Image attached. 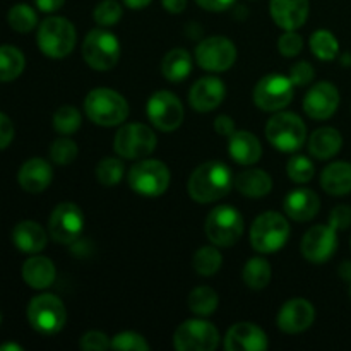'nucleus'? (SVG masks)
<instances>
[{"label":"nucleus","instance_id":"1","mask_svg":"<svg viewBox=\"0 0 351 351\" xmlns=\"http://www.w3.org/2000/svg\"><path fill=\"white\" fill-rule=\"evenodd\" d=\"M232 171L221 161H208L194 170L189 178V194L195 202L208 204L225 197L232 191Z\"/></svg>","mask_w":351,"mask_h":351},{"label":"nucleus","instance_id":"2","mask_svg":"<svg viewBox=\"0 0 351 351\" xmlns=\"http://www.w3.org/2000/svg\"><path fill=\"white\" fill-rule=\"evenodd\" d=\"M84 112L91 122L103 127H113L127 119L129 103L115 89L96 88L86 96Z\"/></svg>","mask_w":351,"mask_h":351},{"label":"nucleus","instance_id":"3","mask_svg":"<svg viewBox=\"0 0 351 351\" xmlns=\"http://www.w3.org/2000/svg\"><path fill=\"white\" fill-rule=\"evenodd\" d=\"M38 47L47 57L64 58L75 47V27L69 19L53 16L45 19L38 29Z\"/></svg>","mask_w":351,"mask_h":351},{"label":"nucleus","instance_id":"4","mask_svg":"<svg viewBox=\"0 0 351 351\" xmlns=\"http://www.w3.org/2000/svg\"><path fill=\"white\" fill-rule=\"evenodd\" d=\"M290 237V225L287 218L276 211H267L254 221L250 228V243L261 254L280 250Z\"/></svg>","mask_w":351,"mask_h":351},{"label":"nucleus","instance_id":"5","mask_svg":"<svg viewBox=\"0 0 351 351\" xmlns=\"http://www.w3.org/2000/svg\"><path fill=\"white\" fill-rule=\"evenodd\" d=\"M27 321L40 335L51 336L62 331L67 321V312L58 297L43 293L34 297L27 305Z\"/></svg>","mask_w":351,"mask_h":351},{"label":"nucleus","instance_id":"6","mask_svg":"<svg viewBox=\"0 0 351 351\" xmlns=\"http://www.w3.org/2000/svg\"><path fill=\"white\" fill-rule=\"evenodd\" d=\"M266 137L276 149L293 153L300 149L307 137V129L302 119L295 113H276L266 125Z\"/></svg>","mask_w":351,"mask_h":351},{"label":"nucleus","instance_id":"7","mask_svg":"<svg viewBox=\"0 0 351 351\" xmlns=\"http://www.w3.org/2000/svg\"><path fill=\"white\" fill-rule=\"evenodd\" d=\"M129 185L137 194L158 197L165 194L170 185V170L158 160L137 161L129 171Z\"/></svg>","mask_w":351,"mask_h":351},{"label":"nucleus","instance_id":"8","mask_svg":"<svg viewBox=\"0 0 351 351\" xmlns=\"http://www.w3.org/2000/svg\"><path fill=\"white\" fill-rule=\"evenodd\" d=\"M204 230L215 245H235L243 233V218L232 206H218L209 213Z\"/></svg>","mask_w":351,"mask_h":351},{"label":"nucleus","instance_id":"9","mask_svg":"<svg viewBox=\"0 0 351 351\" xmlns=\"http://www.w3.org/2000/svg\"><path fill=\"white\" fill-rule=\"evenodd\" d=\"M82 57L86 64L96 71H110L120 58V43L113 33L106 29H93L82 43Z\"/></svg>","mask_w":351,"mask_h":351},{"label":"nucleus","instance_id":"10","mask_svg":"<svg viewBox=\"0 0 351 351\" xmlns=\"http://www.w3.org/2000/svg\"><path fill=\"white\" fill-rule=\"evenodd\" d=\"M156 136L144 123H127L117 132L115 151L125 160H139L149 156L156 147Z\"/></svg>","mask_w":351,"mask_h":351},{"label":"nucleus","instance_id":"11","mask_svg":"<svg viewBox=\"0 0 351 351\" xmlns=\"http://www.w3.org/2000/svg\"><path fill=\"white\" fill-rule=\"evenodd\" d=\"M219 343V332L211 322L191 319L177 328L173 346L178 351H213Z\"/></svg>","mask_w":351,"mask_h":351},{"label":"nucleus","instance_id":"12","mask_svg":"<svg viewBox=\"0 0 351 351\" xmlns=\"http://www.w3.org/2000/svg\"><path fill=\"white\" fill-rule=\"evenodd\" d=\"M293 82L283 74H267L254 88V103L264 112H276L293 99Z\"/></svg>","mask_w":351,"mask_h":351},{"label":"nucleus","instance_id":"13","mask_svg":"<svg viewBox=\"0 0 351 351\" xmlns=\"http://www.w3.org/2000/svg\"><path fill=\"white\" fill-rule=\"evenodd\" d=\"M195 60L209 72L228 71L237 60V48L228 38L209 36L195 48Z\"/></svg>","mask_w":351,"mask_h":351},{"label":"nucleus","instance_id":"14","mask_svg":"<svg viewBox=\"0 0 351 351\" xmlns=\"http://www.w3.org/2000/svg\"><path fill=\"white\" fill-rule=\"evenodd\" d=\"M82 228H84V216H82L81 209L72 202L58 204L48 221V232H50L51 239L64 245L77 242Z\"/></svg>","mask_w":351,"mask_h":351},{"label":"nucleus","instance_id":"15","mask_svg":"<svg viewBox=\"0 0 351 351\" xmlns=\"http://www.w3.org/2000/svg\"><path fill=\"white\" fill-rule=\"evenodd\" d=\"M147 117L156 129L171 132L178 129L184 120V106L180 99L170 91H156L147 99Z\"/></svg>","mask_w":351,"mask_h":351},{"label":"nucleus","instance_id":"16","mask_svg":"<svg viewBox=\"0 0 351 351\" xmlns=\"http://www.w3.org/2000/svg\"><path fill=\"white\" fill-rule=\"evenodd\" d=\"M338 249V230L331 225H317L305 233L302 240V254L307 261L315 264L326 263L335 256Z\"/></svg>","mask_w":351,"mask_h":351},{"label":"nucleus","instance_id":"17","mask_svg":"<svg viewBox=\"0 0 351 351\" xmlns=\"http://www.w3.org/2000/svg\"><path fill=\"white\" fill-rule=\"evenodd\" d=\"M339 106V91L331 82H317L304 98V110L311 119L326 120Z\"/></svg>","mask_w":351,"mask_h":351},{"label":"nucleus","instance_id":"18","mask_svg":"<svg viewBox=\"0 0 351 351\" xmlns=\"http://www.w3.org/2000/svg\"><path fill=\"white\" fill-rule=\"evenodd\" d=\"M315 308L304 298L288 300L278 314V326L287 335H298L314 324Z\"/></svg>","mask_w":351,"mask_h":351},{"label":"nucleus","instance_id":"19","mask_svg":"<svg viewBox=\"0 0 351 351\" xmlns=\"http://www.w3.org/2000/svg\"><path fill=\"white\" fill-rule=\"evenodd\" d=\"M267 346L266 332L252 322H239L226 332L225 348L228 351H264Z\"/></svg>","mask_w":351,"mask_h":351},{"label":"nucleus","instance_id":"20","mask_svg":"<svg viewBox=\"0 0 351 351\" xmlns=\"http://www.w3.org/2000/svg\"><path fill=\"white\" fill-rule=\"evenodd\" d=\"M226 88L223 84L221 79L213 77H202L192 86L191 93H189V101L191 106L197 112H211V110L218 108L221 101L225 99Z\"/></svg>","mask_w":351,"mask_h":351},{"label":"nucleus","instance_id":"21","mask_svg":"<svg viewBox=\"0 0 351 351\" xmlns=\"http://www.w3.org/2000/svg\"><path fill=\"white\" fill-rule=\"evenodd\" d=\"M17 180L26 192L40 194L53 180V170H51V165L43 158H31L21 167Z\"/></svg>","mask_w":351,"mask_h":351},{"label":"nucleus","instance_id":"22","mask_svg":"<svg viewBox=\"0 0 351 351\" xmlns=\"http://www.w3.org/2000/svg\"><path fill=\"white\" fill-rule=\"evenodd\" d=\"M271 16L283 29H298L308 17V0H271Z\"/></svg>","mask_w":351,"mask_h":351},{"label":"nucleus","instance_id":"23","mask_svg":"<svg viewBox=\"0 0 351 351\" xmlns=\"http://www.w3.org/2000/svg\"><path fill=\"white\" fill-rule=\"evenodd\" d=\"M321 209V199L311 189H297L285 199V211L295 221H308Z\"/></svg>","mask_w":351,"mask_h":351},{"label":"nucleus","instance_id":"24","mask_svg":"<svg viewBox=\"0 0 351 351\" xmlns=\"http://www.w3.org/2000/svg\"><path fill=\"white\" fill-rule=\"evenodd\" d=\"M228 153L239 165H254L263 154L259 139L247 130H235L228 137Z\"/></svg>","mask_w":351,"mask_h":351},{"label":"nucleus","instance_id":"25","mask_svg":"<svg viewBox=\"0 0 351 351\" xmlns=\"http://www.w3.org/2000/svg\"><path fill=\"white\" fill-rule=\"evenodd\" d=\"M23 280L34 290H45L55 281V264L43 256L29 257L23 264Z\"/></svg>","mask_w":351,"mask_h":351},{"label":"nucleus","instance_id":"26","mask_svg":"<svg viewBox=\"0 0 351 351\" xmlns=\"http://www.w3.org/2000/svg\"><path fill=\"white\" fill-rule=\"evenodd\" d=\"M12 242L21 252L38 254L47 247V233L38 223L21 221L12 230Z\"/></svg>","mask_w":351,"mask_h":351},{"label":"nucleus","instance_id":"27","mask_svg":"<svg viewBox=\"0 0 351 351\" xmlns=\"http://www.w3.org/2000/svg\"><path fill=\"white\" fill-rule=\"evenodd\" d=\"M343 146V137L332 127L317 129L308 139V153L317 160H329L336 156Z\"/></svg>","mask_w":351,"mask_h":351},{"label":"nucleus","instance_id":"28","mask_svg":"<svg viewBox=\"0 0 351 351\" xmlns=\"http://www.w3.org/2000/svg\"><path fill=\"white\" fill-rule=\"evenodd\" d=\"M321 185L328 194L346 195L351 192V165L346 161H336L324 168L321 175Z\"/></svg>","mask_w":351,"mask_h":351},{"label":"nucleus","instance_id":"29","mask_svg":"<svg viewBox=\"0 0 351 351\" xmlns=\"http://www.w3.org/2000/svg\"><path fill=\"white\" fill-rule=\"evenodd\" d=\"M235 187L247 197H264L273 189V180L264 170H245L237 175Z\"/></svg>","mask_w":351,"mask_h":351},{"label":"nucleus","instance_id":"30","mask_svg":"<svg viewBox=\"0 0 351 351\" xmlns=\"http://www.w3.org/2000/svg\"><path fill=\"white\" fill-rule=\"evenodd\" d=\"M161 72L171 82H180L192 72V57L185 48H173L165 55Z\"/></svg>","mask_w":351,"mask_h":351},{"label":"nucleus","instance_id":"31","mask_svg":"<svg viewBox=\"0 0 351 351\" xmlns=\"http://www.w3.org/2000/svg\"><path fill=\"white\" fill-rule=\"evenodd\" d=\"M26 65L23 51L12 45L0 47V82H9L19 77Z\"/></svg>","mask_w":351,"mask_h":351},{"label":"nucleus","instance_id":"32","mask_svg":"<svg viewBox=\"0 0 351 351\" xmlns=\"http://www.w3.org/2000/svg\"><path fill=\"white\" fill-rule=\"evenodd\" d=\"M243 281L252 290H263L271 281V266L263 257H252L243 266Z\"/></svg>","mask_w":351,"mask_h":351},{"label":"nucleus","instance_id":"33","mask_svg":"<svg viewBox=\"0 0 351 351\" xmlns=\"http://www.w3.org/2000/svg\"><path fill=\"white\" fill-rule=\"evenodd\" d=\"M218 293L209 287H199L189 295V308L201 317L211 315L218 308Z\"/></svg>","mask_w":351,"mask_h":351},{"label":"nucleus","instance_id":"34","mask_svg":"<svg viewBox=\"0 0 351 351\" xmlns=\"http://www.w3.org/2000/svg\"><path fill=\"white\" fill-rule=\"evenodd\" d=\"M311 50L321 60L331 62L338 57L339 43L331 31L319 29L311 36Z\"/></svg>","mask_w":351,"mask_h":351},{"label":"nucleus","instance_id":"35","mask_svg":"<svg viewBox=\"0 0 351 351\" xmlns=\"http://www.w3.org/2000/svg\"><path fill=\"white\" fill-rule=\"evenodd\" d=\"M221 264L223 257L215 247H202L194 254V259H192L195 273L201 274V276H213V274L218 273Z\"/></svg>","mask_w":351,"mask_h":351},{"label":"nucleus","instance_id":"36","mask_svg":"<svg viewBox=\"0 0 351 351\" xmlns=\"http://www.w3.org/2000/svg\"><path fill=\"white\" fill-rule=\"evenodd\" d=\"M7 21H9L10 27L17 33H29L38 23L36 12L33 10V7H29L27 3H17L7 14Z\"/></svg>","mask_w":351,"mask_h":351},{"label":"nucleus","instance_id":"37","mask_svg":"<svg viewBox=\"0 0 351 351\" xmlns=\"http://www.w3.org/2000/svg\"><path fill=\"white\" fill-rule=\"evenodd\" d=\"M53 127L62 136L75 134L81 127V113L75 106L64 105L53 113Z\"/></svg>","mask_w":351,"mask_h":351},{"label":"nucleus","instance_id":"38","mask_svg":"<svg viewBox=\"0 0 351 351\" xmlns=\"http://www.w3.org/2000/svg\"><path fill=\"white\" fill-rule=\"evenodd\" d=\"M123 171H125V168H123L122 160H119V158H103L98 167H96V178L105 187H113V185L122 180Z\"/></svg>","mask_w":351,"mask_h":351},{"label":"nucleus","instance_id":"39","mask_svg":"<svg viewBox=\"0 0 351 351\" xmlns=\"http://www.w3.org/2000/svg\"><path fill=\"white\" fill-rule=\"evenodd\" d=\"M287 171L295 184H307L314 178L315 167L307 156H293L288 161Z\"/></svg>","mask_w":351,"mask_h":351},{"label":"nucleus","instance_id":"40","mask_svg":"<svg viewBox=\"0 0 351 351\" xmlns=\"http://www.w3.org/2000/svg\"><path fill=\"white\" fill-rule=\"evenodd\" d=\"M93 17L99 26H115L122 17V5L117 0H103L95 7Z\"/></svg>","mask_w":351,"mask_h":351},{"label":"nucleus","instance_id":"41","mask_svg":"<svg viewBox=\"0 0 351 351\" xmlns=\"http://www.w3.org/2000/svg\"><path fill=\"white\" fill-rule=\"evenodd\" d=\"M77 156V146L69 137H62L51 143L50 158L57 165H71Z\"/></svg>","mask_w":351,"mask_h":351},{"label":"nucleus","instance_id":"42","mask_svg":"<svg viewBox=\"0 0 351 351\" xmlns=\"http://www.w3.org/2000/svg\"><path fill=\"white\" fill-rule=\"evenodd\" d=\"M112 348L127 351H146L149 350V345H147L144 336H141L139 332L123 331L119 332V335L112 339Z\"/></svg>","mask_w":351,"mask_h":351},{"label":"nucleus","instance_id":"43","mask_svg":"<svg viewBox=\"0 0 351 351\" xmlns=\"http://www.w3.org/2000/svg\"><path fill=\"white\" fill-rule=\"evenodd\" d=\"M278 48H280L281 55L285 57H295L302 51L304 48V40H302L300 34H297L295 31H287L283 36L278 41Z\"/></svg>","mask_w":351,"mask_h":351},{"label":"nucleus","instance_id":"44","mask_svg":"<svg viewBox=\"0 0 351 351\" xmlns=\"http://www.w3.org/2000/svg\"><path fill=\"white\" fill-rule=\"evenodd\" d=\"M81 350H108L112 348V341L108 339V336L101 331H89L86 332L81 338V343H79Z\"/></svg>","mask_w":351,"mask_h":351},{"label":"nucleus","instance_id":"45","mask_svg":"<svg viewBox=\"0 0 351 351\" xmlns=\"http://www.w3.org/2000/svg\"><path fill=\"white\" fill-rule=\"evenodd\" d=\"M315 71L307 60L297 62L293 67L290 69V79L295 86H305L314 79Z\"/></svg>","mask_w":351,"mask_h":351},{"label":"nucleus","instance_id":"46","mask_svg":"<svg viewBox=\"0 0 351 351\" xmlns=\"http://www.w3.org/2000/svg\"><path fill=\"white\" fill-rule=\"evenodd\" d=\"M329 225L335 230H346L351 226V208L350 206H336L329 216Z\"/></svg>","mask_w":351,"mask_h":351},{"label":"nucleus","instance_id":"47","mask_svg":"<svg viewBox=\"0 0 351 351\" xmlns=\"http://www.w3.org/2000/svg\"><path fill=\"white\" fill-rule=\"evenodd\" d=\"M14 139V125L5 113L0 112V149L9 147Z\"/></svg>","mask_w":351,"mask_h":351},{"label":"nucleus","instance_id":"48","mask_svg":"<svg viewBox=\"0 0 351 351\" xmlns=\"http://www.w3.org/2000/svg\"><path fill=\"white\" fill-rule=\"evenodd\" d=\"M215 130L219 134V136L230 137L233 132H235V122H233L230 117L219 115L218 119L215 120Z\"/></svg>","mask_w":351,"mask_h":351},{"label":"nucleus","instance_id":"49","mask_svg":"<svg viewBox=\"0 0 351 351\" xmlns=\"http://www.w3.org/2000/svg\"><path fill=\"white\" fill-rule=\"evenodd\" d=\"M202 9L211 10V12H221V10L230 9L235 0H195Z\"/></svg>","mask_w":351,"mask_h":351},{"label":"nucleus","instance_id":"50","mask_svg":"<svg viewBox=\"0 0 351 351\" xmlns=\"http://www.w3.org/2000/svg\"><path fill=\"white\" fill-rule=\"evenodd\" d=\"M34 3L41 12H55L64 5L65 0H34Z\"/></svg>","mask_w":351,"mask_h":351},{"label":"nucleus","instance_id":"51","mask_svg":"<svg viewBox=\"0 0 351 351\" xmlns=\"http://www.w3.org/2000/svg\"><path fill=\"white\" fill-rule=\"evenodd\" d=\"M161 3L170 14H180L187 7V0H161Z\"/></svg>","mask_w":351,"mask_h":351},{"label":"nucleus","instance_id":"52","mask_svg":"<svg viewBox=\"0 0 351 351\" xmlns=\"http://www.w3.org/2000/svg\"><path fill=\"white\" fill-rule=\"evenodd\" d=\"M151 2H153V0H123V3H125L127 7H130V9H144V7L149 5Z\"/></svg>","mask_w":351,"mask_h":351},{"label":"nucleus","instance_id":"53","mask_svg":"<svg viewBox=\"0 0 351 351\" xmlns=\"http://www.w3.org/2000/svg\"><path fill=\"white\" fill-rule=\"evenodd\" d=\"M341 274L346 281L350 283V295H351V263H345L341 266Z\"/></svg>","mask_w":351,"mask_h":351},{"label":"nucleus","instance_id":"54","mask_svg":"<svg viewBox=\"0 0 351 351\" xmlns=\"http://www.w3.org/2000/svg\"><path fill=\"white\" fill-rule=\"evenodd\" d=\"M0 351H23V346L14 345V343H7V345L0 346Z\"/></svg>","mask_w":351,"mask_h":351},{"label":"nucleus","instance_id":"55","mask_svg":"<svg viewBox=\"0 0 351 351\" xmlns=\"http://www.w3.org/2000/svg\"><path fill=\"white\" fill-rule=\"evenodd\" d=\"M0 322H2V314H0Z\"/></svg>","mask_w":351,"mask_h":351}]
</instances>
